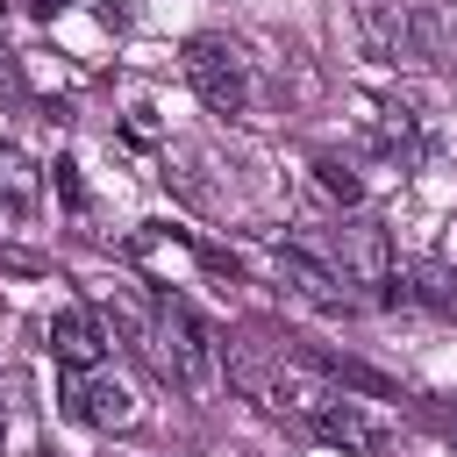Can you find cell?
Segmentation results:
<instances>
[{"instance_id": "52a82bcc", "label": "cell", "mask_w": 457, "mask_h": 457, "mask_svg": "<svg viewBox=\"0 0 457 457\" xmlns=\"http://www.w3.org/2000/svg\"><path fill=\"white\" fill-rule=\"evenodd\" d=\"M314 436H321V443H336V450H386V443H393V421H386V414H371L364 400H350V393H343V400L314 421Z\"/></svg>"}, {"instance_id": "5b68a950", "label": "cell", "mask_w": 457, "mask_h": 457, "mask_svg": "<svg viewBox=\"0 0 457 457\" xmlns=\"http://www.w3.org/2000/svg\"><path fill=\"white\" fill-rule=\"evenodd\" d=\"M64 407L93 428H136V414H143L114 371H64Z\"/></svg>"}, {"instance_id": "7c38bea8", "label": "cell", "mask_w": 457, "mask_h": 457, "mask_svg": "<svg viewBox=\"0 0 457 457\" xmlns=\"http://www.w3.org/2000/svg\"><path fill=\"white\" fill-rule=\"evenodd\" d=\"M414 293H421L428 307H450V314H457V271H450V264H414Z\"/></svg>"}, {"instance_id": "7a4b0ae2", "label": "cell", "mask_w": 457, "mask_h": 457, "mask_svg": "<svg viewBox=\"0 0 457 457\" xmlns=\"http://www.w3.org/2000/svg\"><path fill=\"white\" fill-rule=\"evenodd\" d=\"M186 79L214 114H243L250 107V57L228 36H193L186 43Z\"/></svg>"}, {"instance_id": "9c48e42d", "label": "cell", "mask_w": 457, "mask_h": 457, "mask_svg": "<svg viewBox=\"0 0 457 457\" xmlns=\"http://www.w3.org/2000/svg\"><path fill=\"white\" fill-rule=\"evenodd\" d=\"M278 271L314 300V307H350V286H343V271H328L314 250H300V243H278Z\"/></svg>"}, {"instance_id": "ba28073f", "label": "cell", "mask_w": 457, "mask_h": 457, "mask_svg": "<svg viewBox=\"0 0 457 457\" xmlns=\"http://www.w3.org/2000/svg\"><path fill=\"white\" fill-rule=\"evenodd\" d=\"M357 29L371 57H414V7L400 0H357Z\"/></svg>"}, {"instance_id": "4fadbf2b", "label": "cell", "mask_w": 457, "mask_h": 457, "mask_svg": "<svg viewBox=\"0 0 457 457\" xmlns=\"http://www.w3.org/2000/svg\"><path fill=\"white\" fill-rule=\"evenodd\" d=\"M0 193H7L14 207H21L29 193H36V171H29V157H21L14 143H0Z\"/></svg>"}, {"instance_id": "9a60e30c", "label": "cell", "mask_w": 457, "mask_h": 457, "mask_svg": "<svg viewBox=\"0 0 457 457\" xmlns=\"http://www.w3.org/2000/svg\"><path fill=\"white\" fill-rule=\"evenodd\" d=\"M228 457H257V450H228Z\"/></svg>"}, {"instance_id": "3957f363", "label": "cell", "mask_w": 457, "mask_h": 457, "mask_svg": "<svg viewBox=\"0 0 457 457\" xmlns=\"http://www.w3.org/2000/svg\"><path fill=\"white\" fill-rule=\"evenodd\" d=\"M336 250H343V286H364V293L393 300V236L371 214H350L336 228Z\"/></svg>"}, {"instance_id": "277c9868", "label": "cell", "mask_w": 457, "mask_h": 457, "mask_svg": "<svg viewBox=\"0 0 457 457\" xmlns=\"http://www.w3.org/2000/svg\"><path fill=\"white\" fill-rule=\"evenodd\" d=\"M257 400H271L278 414H293V421H307V428H314V421H321V414H328L343 393H336V386H328L314 364H293V357H278V364L264 371V393H257Z\"/></svg>"}, {"instance_id": "6da1fadb", "label": "cell", "mask_w": 457, "mask_h": 457, "mask_svg": "<svg viewBox=\"0 0 457 457\" xmlns=\"http://www.w3.org/2000/svg\"><path fill=\"white\" fill-rule=\"evenodd\" d=\"M157 350H164V378L171 386H186V393H221V343H214V328L186 307V300H157Z\"/></svg>"}, {"instance_id": "8992f818", "label": "cell", "mask_w": 457, "mask_h": 457, "mask_svg": "<svg viewBox=\"0 0 457 457\" xmlns=\"http://www.w3.org/2000/svg\"><path fill=\"white\" fill-rule=\"evenodd\" d=\"M50 357H57L64 371H100V364H107V328H100V314H93L86 300H64V307L50 314Z\"/></svg>"}, {"instance_id": "2e32d148", "label": "cell", "mask_w": 457, "mask_h": 457, "mask_svg": "<svg viewBox=\"0 0 457 457\" xmlns=\"http://www.w3.org/2000/svg\"><path fill=\"white\" fill-rule=\"evenodd\" d=\"M0 428H7V407H0Z\"/></svg>"}, {"instance_id": "30bf717a", "label": "cell", "mask_w": 457, "mask_h": 457, "mask_svg": "<svg viewBox=\"0 0 457 457\" xmlns=\"http://www.w3.org/2000/svg\"><path fill=\"white\" fill-rule=\"evenodd\" d=\"M414 57L457 64V21H450L443 7H414Z\"/></svg>"}, {"instance_id": "8fae6325", "label": "cell", "mask_w": 457, "mask_h": 457, "mask_svg": "<svg viewBox=\"0 0 457 457\" xmlns=\"http://www.w3.org/2000/svg\"><path fill=\"white\" fill-rule=\"evenodd\" d=\"M314 179H321V193H328V200H343V207H357V200H364V179H357L343 157H314Z\"/></svg>"}, {"instance_id": "5bb4252c", "label": "cell", "mask_w": 457, "mask_h": 457, "mask_svg": "<svg viewBox=\"0 0 457 457\" xmlns=\"http://www.w3.org/2000/svg\"><path fill=\"white\" fill-rule=\"evenodd\" d=\"M0 236H14V200L0 193Z\"/></svg>"}]
</instances>
